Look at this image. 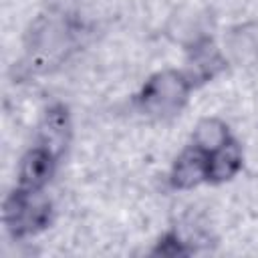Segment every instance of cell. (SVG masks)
<instances>
[{
    "label": "cell",
    "mask_w": 258,
    "mask_h": 258,
    "mask_svg": "<svg viewBox=\"0 0 258 258\" xmlns=\"http://www.w3.org/2000/svg\"><path fill=\"white\" fill-rule=\"evenodd\" d=\"M69 123H67V111L62 107H54L46 111L44 123H42V145L50 147L56 155L64 147V135H67Z\"/></svg>",
    "instance_id": "8"
},
{
    "label": "cell",
    "mask_w": 258,
    "mask_h": 258,
    "mask_svg": "<svg viewBox=\"0 0 258 258\" xmlns=\"http://www.w3.org/2000/svg\"><path fill=\"white\" fill-rule=\"evenodd\" d=\"M224 67V60L218 52V48L214 46L212 40H202L196 44V48L191 50V73H185L191 83L196 81H206L210 77H214L220 69Z\"/></svg>",
    "instance_id": "6"
},
{
    "label": "cell",
    "mask_w": 258,
    "mask_h": 258,
    "mask_svg": "<svg viewBox=\"0 0 258 258\" xmlns=\"http://www.w3.org/2000/svg\"><path fill=\"white\" fill-rule=\"evenodd\" d=\"M230 139L228 125L216 117L202 119L194 129V145L204 151H214Z\"/></svg>",
    "instance_id": "7"
},
{
    "label": "cell",
    "mask_w": 258,
    "mask_h": 258,
    "mask_svg": "<svg viewBox=\"0 0 258 258\" xmlns=\"http://www.w3.org/2000/svg\"><path fill=\"white\" fill-rule=\"evenodd\" d=\"M191 87L194 83L185 73L173 69L159 71L149 77V81H145L137 95V107L149 117H171L183 109Z\"/></svg>",
    "instance_id": "1"
},
{
    "label": "cell",
    "mask_w": 258,
    "mask_h": 258,
    "mask_svg": "<svg viewBox=\"0 0 258 258\" xmlns=\"http://www.w3.org/2000/svg\"><path fill=\"white\" fill-rule=\"evenodd\" d=\"M4 224L14 236L32 234L46 226L50 216V204L42 198L40 189H14L4 200Z\"/></svg>",
    "instance_id": "2"
},
{
    "label": "cell",
    "mask_w": 258,
    "mask_h": 258,
    "mask_svg": "<svg viewBox=\"0 0 258 258\" xmlns=\"http://www.w3.org/2000/svg\"><path fill=\"white\" fill-rule=\"evenodd\" d=\"M242 167V149L236 139H228L222 147L208 151V181L232 179Z\"/></svg>",
    "instance_id": "5"
},
{
    "label": "cell",
    "mask_w": 258,
    "mask_h": 258,
    "mask_svg": "<svg viewBox=\"0 0 258 258\" xmlns=\"http://www.w3.org/2000/svg\"><path fill=\"white\" fill-rule=\"evenodd\" d=\"M56 159H58V155L42 143L28 149L22 155L20 165H18V183H20V187L42 189L48 183V179L54 171Z\"/></svg>",
    "instance_id": "3"
},
{
    "label": "cell",
    "mask_w": 258,
    "mask_h": 258,
    "mask_svg": "<svg viewBox=\"0 0 258 258\" xmlns=\"http://www.w3.org/2000/svg\"><path fill=\"white\" fill-rule=\"evenodd\" d=\"M202 181H208V151L191 145L175 159L171 167V185L189 189Z\"/></svg>",
    "instance_id": "4"
}]
</instances>
